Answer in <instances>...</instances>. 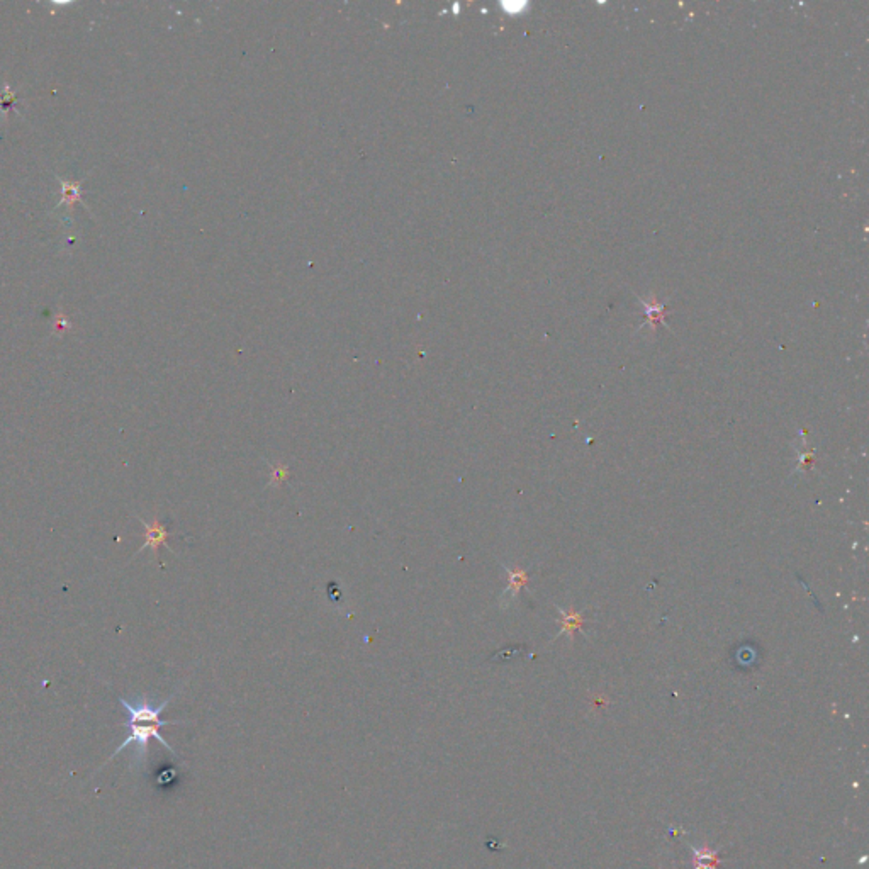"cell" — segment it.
Segmentation results:
<instances>
[{
  "instance_id": "5b68a950",
  "label": "cell",
  "mask_w": 869,
  "mask_h": 869,
  "mask_svg": "<svg viewBox=\"0 0 869 869\" xmlns=\"http://www.w3.org/2000/svg\"><path fill=\"white\" fill-rule=\"evenodd\" d=\"M17 96L10 90L9 85H3L0 89V116H7L12 109H16Z\"/></svg>"
},
{
  "instance_id": "6da1fadb",
  "label": "cell",
  "mask_w": 869,
  "mask_h": 869,
  "mask_svg": "<svg viewBox=\"0 0 869 869\" xmlns=\"http://www.w3.org/2000/svg\"><path fill=\"white\" fill-rule=\"evenodd\" d=\"M175 696V693L172 694L170 698H166L165 701L160 705H151V701L148 698H139L138 701L131 703L128 701L126 698H119V703L126 708L129 720H128V728H129V735L126 737V741H123L119 743L114 754L107 761H111L121 752V750L128 749L129 746H135V754H132V762H131V769H139L143 764L146 762L148 759V743H150V739H157L158 742L169 750L170 754L175 756V750L170 747V743L163 739V735L160 734V728L166 727V725H177L178 722H166V720H162L160 715L163 709L166 708V705L170 703V700Z\"/></svg>"
},
{
  "instance_id": "7a4b0ae2",
  "label": "cell",
  "mask_w": 869,
  "mask_h": 869,
  "mask_svg": "<svg viewBox=\"0 0 869 869\" xmlns=\"http://www.w3.org/2000/svg\"><path fill=\"white\" fill-rule=\"evenodd\" d=\"M138 519H139V522H141L143 528H145V544H143L141 547H139L138 553L150 547L151 550H153L155 559H158V547H160V545H163V547H165V549L172 550V549H170L169 542H166V540H169L170 533H169V531H166L165 525L158 522L157 516H155L153 522H151V523L145 522V519L139 518V516H138Z\"/></svg>"
},
{
  "instance_id": "8992f818",
  "label": "cell",
  "mask_w": 869,
  "mask_h": 869,
  "mask_svg": "<svg viewBox=\"0 0 869 869\" xmlns=\"http://www.w3.org/2000/svg\"><path fill=\"white\" fill-rule=\"evenodd\" d=\"M55 326H56V328H55L56 332H60V329H68V328H70V322H68L67 320H63V321H56V322H55Z\"/></svg>"
},
{
  "instance_id": "3957f363",
  "label": "cell",
  "mask_w": 869,
  "mask_h": 869,
  "mask_svg": "<svg viewBox=\"0 0 869 869\" xmlns=\"http://www.w3.org/2000/svg\"><path fill=\"white\" fill-rule=\"evenodd\" d=\"M75 200H82V184L80 182L62 180V200L56 206V209L62 206H67L68 211L71 212Z\"/></svg>"
},
{
  "instance_id": "277c9868",
  "label": "cell",
  "mask_w": 869,
  "mask_h": 869,
  "mask_svg": "<svg viewBox=\"0 0 869 869\" xmlns=\"http://www.w3.org/2000/svg\"><path fill=\"white\" fill-rule=\"evenodd\" d=\"M506 571H508V576H510V584H508L506 591H504L503 596H501V603H510L511 599L516 598L519 587L528 580L525 571H513V569H508V567H506Z\"/></svg>"
}]
</instances>
